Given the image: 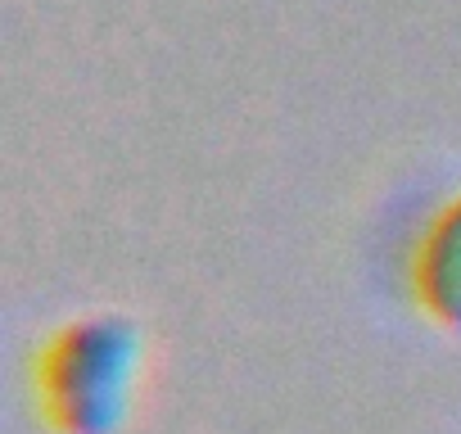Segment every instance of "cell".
Returning <instances> with one entry per match:
<instances>
[{
	"label": "cell",
	"mask_w": 461,
	"mask_h": 434,
	"mask_svg": "<svg viewBox=\"0 0 461 434\" xmlns=\"http://www.w3.org/2000/svg\"><path fill=\"white\" fill-rule=\"evenodd\" d=\"M149 371V339L127 312H82L37 353L32 393L55 434H122Z\"/></svg>",
	"instance_id": "6da1fadb"
},
{
	"label": "cell",
	"mask_w": 461,
	"mask_h": 434,
	"mask_svg": "<svg viewBox=\"0 0 461 434\" xmlns=\"http://www.w3.org/2000/svg\"><path fill=\"white\" fill-rule=\"evenodd\" d=\"M411 299L447 335H461V194H452L425 227L411 258Z\"/></svg>",
	"instance_id": "7a4b0ae2"
}]
</instances>
